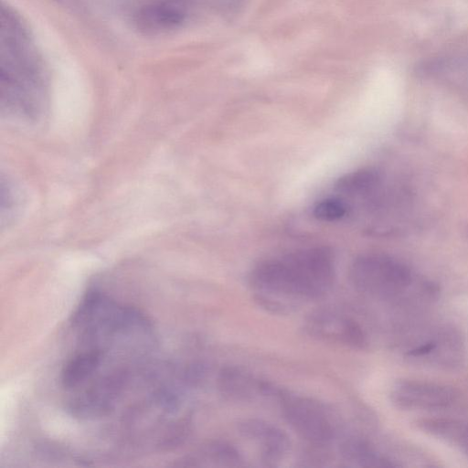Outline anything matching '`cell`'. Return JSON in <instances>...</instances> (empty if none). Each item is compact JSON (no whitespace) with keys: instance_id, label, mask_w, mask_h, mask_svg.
Masks as SVG:
<instances>
[{"instance_id":"14","label":"cell","mask_w":468,"mask_h":468,"mask_svg":"<svg viewBox=\"0 0 468 468\" xmlns=\"http://www.w3.org/2000/svg\"><path fill=\"white\" fill-rule=\"evenodd\" d=\"M346 203L335 197H329L318 202L314 207V216L321 221H335L346 216Z\"/></svg>"},{"instance_id":"8","label":"cell","mask_w":468,"mask_h":468,"mask_svg":"<svg viewBox=\"0 0 468 468\" xmlns=\"http://www.w3.org/2000/svg\"><path fill=\"white\" fill-rule=\"evenodd\" d=\"M218 387L224 397L234 401L250 400L258 395L274 397L278 389L236 367H226L219 371Z\"/></svg>"},{"instance_id":"13","label":"cell","mask_w":468,"mask_h":468,"mask_svg":"<svg viewBox=\"0 0 468 468\" xmlns=\"http://www.w3.org/2000/svg\"><path fill=\"white\" fill-rule=\"evenodd\" d=\"M202 455L205 459L222 466H239L242 463L239 452L233 445L222 441L208 445Z\"/></svg>"},{"instance_id":"3","label":"cell","mask_w":468,"mask_h":468,"mask_svg":"<svg viewBox=\"0 0 468 468\" xmlns=\"http://www.w3.org/2000/svg\"><path fill=\"white\" fill-rule=\"evenodd\" d=\"M276 399L286 421L302 438L315 445L325 444L334 438V425L321 404L281 388Z\"/></svg>"},{"instance_id":"6","label":"cell","mask_w":468,"mask_h":468,"mask_svg":"<svg viewBox=\"0 0 468 468\" xmlns=\"http://www.w3.org/2000/svg\"><path fill=\"white\" fill-rule=\"evenodd\" d=\"M239 432L255 441L261 446V459L267 465H274L288 453L291 441L279 427L259 419H247L239 424Z\"/></svg>"},{"instance_id":"7","label":"cell","mask_w":468,"mask_h":468,"mask_svg":"<svg viewBox=\"0 0 468 468\" xmlns=\"http://www.w3.org/2000/svg\"><path fill=\"white\" fill-rule=\"evenodd\" d=\"M186 18V9L184 5L174 1H160L138 9L134 24L144 34L159 35L177 29Z\"/></svg>"},{"instance_id":"5","label":"cell","mask_w":468,"mask_h":468,"mask_svg":"<svg viewBox=\"0 0 468 468\" xmlns=\"http://www.w3.org/2000/svg\"><path fill=\"white\" fill-rule=\"evenodd\" d=\"M306 333L319 340L341 344L352 348H364L367 335L352 318L331 312H317L305 321Z\"/></svg>"},{"instance_id":"1","label":"cell","mask_w":468,"mask_h":468,"mask_svg":"<svg viewBox=\"0 0 468 468\" xmlns=\"http://www.w3.org/2000/svg\"><path fill=\"white\" fill-rule=\"evenodd\" d=\"M334 280V256L325 247L308 248L262 261L250 275L258 303L276 314L290 313L300 300L324 296Z\"/></svg>"},{"instance_id":"9","label":"cell","mask_w":468,"mask_h":468,"mask_svg":"<svg viewBox=\"0 0 468 468\" xmlns=\"http://www.w3.org/2000/svg\"><path fill=\"white\" fill-rule=\"evenodd\" d=\"M88 348L76 354L64 366L61 372V383L66 388H74L96 373L102 360L104 351L100 346Z\"/></svg>"},{"instance_id":"12","label":"cell","mask_w":468,"mask_h":468,"mask_svg":"<svg viewBox=\"0 0 468 468\" xmlns=\"http://www.w3.org/2000/svg\"><path fill=\"white\" fill-rule=\"evenodd\" d=\"M382 182L380 173L374 168L359 169L341 176L335 183V188L345 194H369Z\"/></svg>"},{"instance_id":"15","label":"cell","mask_w":468,"mask_h":468,"mask_svg":"<svg viewBox=\"0 0 468 468\" xmlns=\"http://www.w3.org/2000/svg\"><path fill=\"white\" fill-rule=\"evenodd\" d=\"M228 8L236 7L241 0H222Z\"/></svg>"},{"instance_id":"4","label":"cell","mask_w":468,"mask_h":468,"mask_svg":"<svg viewBox=\"0 0 468 468\" xmlns=\"http://www.w3.org/2000/svg\"><path fill=\"white\" fill-rule=\"evenodd\" d=\"M390 401L404 410H439L453 406L458 391L451 386L417 379H401L393 384Z\"/></svg>"},{"instance_id":"11","label":"cell","mask_w":468,"mask_h":468,"mask_svg":"<svg viewBox=\"0 0 468 468\" xmlns=\"http://www.w3.org/2000/svg\"><path fill=\"white\" fill-rule=\"evenodd\" d=\"M342 458L360 467H393L396 466L389 459L378 453L367 441L351 438L344 441L339 448Z\"/></svg>"},{"instance_id":"10","label":"cell","mask_w":468,"mask_h":468,"mask_svg":"<svg viewBox=\"0 0 468 468\" xmlns=\"http://www.w3.org/2000/svg\"><path fill=\"white\" fill-rule=\"evenodd\" d=\"M418 429L468 455V422L444 418L422 419Z\"/></svg>"},{"instance_id":"2","label":"cell","mask_w":468,"mask_h":468,"mask_svg":"<svg viewBox=\"0 0 468 468\" xmlns=\"http://www.w3.org/2000/svg\"><path fill=\"white\" fill-rule=\"evenodd\" d=\"M349 277L359 292L379 299L401 296L415 282V274L407 264L382 253L356 257L350 266Z\"/></svg>"}]
</instances>
